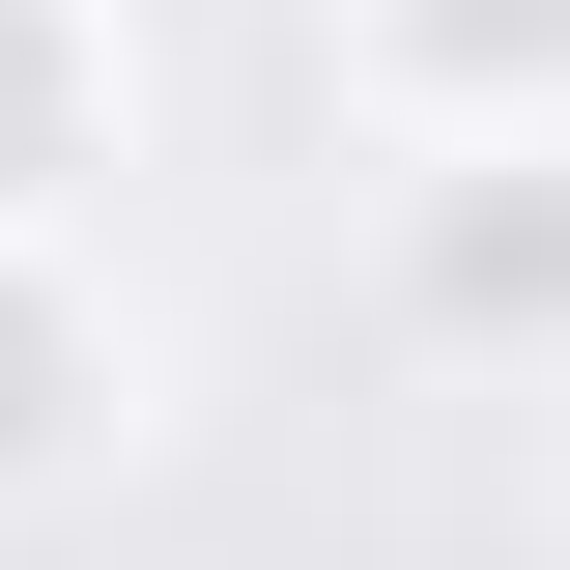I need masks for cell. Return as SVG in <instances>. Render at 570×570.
<instances>
[{"label":"cell","instance_id":"obj_1","mask_svg":"<svg viewBox=\"0 0 570 570\" xmlns=\"http://www.w3.org/2000/svg\"><path fill=\"white\" fill-rule=\"evenodd\" d=\"M343 86L428 142H542L570 115V0H343Z\"/></svg>","mask_w":570,"mask_h":570},{"label":"cell","instance_id":"obj_2","mask_svg":"<svg viewBox=\"0 0 570 570\" xmlns=\"http://www.w3.org/2000/svg\"><path fill=\"white\" fill-rule=\"evenodd\" d=\"M86 171H115V0H0V257H58Z\"/></svg>","mask_w":570,"mask_h":570},{"label":"cell","instance_id":"obj_3","mask_svg":"<svg viewBox=\"0 0 570 570\" xmlns=\"http://www.w3.org/2000/svg\"><path fill=\"white\" fill-rule=\"evenodd\" d=\"M428 314H456V343H542V314H570V200H542V142H456V200H428Z\"/></svg>","mask_w":570,"mask_h":570},{"label":"cell","instance_id":"obj_4","mask_svg":"<svg viewBox=\"0 0 570 570\" xmlns=\"http://www.w3.org/2000/svg\"><path fill=\"white\" fill-rule=\"evenodd\" d=\"M86 428H115V314H86L58 257H0V485H58Z\"/></svg>","mask_w":570,"mask_h":570}]
</instances>
